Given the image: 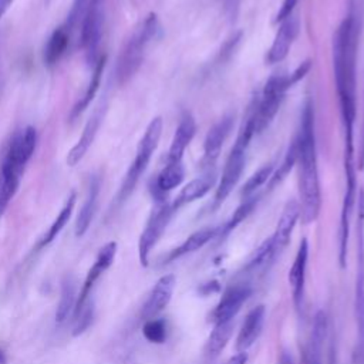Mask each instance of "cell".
<instances>
[{
	"label": "cell",
	"mask_w": 364,
	"mask_h": 364,
	"mask_svg": "<svg viewBox=\"0 0 364 364\" xmlns=\"http://www.w3.org/2000/svg\"><path fill=\"white\" fill-rule=\"evenodd\" d=\"M360 14L351 7L333 36V73L344 132V164H354V124L357 117V54Z\"/></svg>",
	"instance_id": "6da1fadb"
},
{
	"label": "cell",
	"mask_w": 364,
	"mask_h": 364,
	"mask_svg": "<svg viewBox=\"0 0 364 364\" xmlns=\"http://www.w3.org/2000/svg\"><path fill=\"white\" fill-rule=\"evenodd\" d=\"M297 149V189L300 218L303 223L314 222L321 209V191L317 169L316 134H314V109L310 100L303 107L300 128L294 138Z\"/></svg>",
	"instance_id": "7a4b0ae2"
},
{
	"label": "cell",
	"mask_w": 364,
	"mask_h": 364,
	"mask_svg": "<svg viewBox=\"0 0 364 364\" xmlns=\"http://www.w3.org/2000/svg\"><path fill=\"white\" fill-rule=\"evenodd\" d=\"M310 70V61L301 63L293 73L273 75L267 80L260 98L253 100L250 107L253 112V125H255V135L262 134L273 121L280 105L284 100L286 92L300 81Z\"/></svg>",
	"instance_id": "3957f363"
},
{
	"label": "cell",
	"mask_w": 364,
	"mask_h": 364,
	"mask_svg": "<svg viewBox=\"0 0 364 364\" xmlns=\"http://www.w3.org/2000/svg\"><path fill=\"white\" fill-rule=\"evenodd\" d=\"M158 31L159 23L154 13L148 14L132 31V34L124 44L117 61L115 74L117 81L119 84L128 82L139 70L146 54V48L151 44V41L156 37Z\"/></svg>",
	"instance_id": "277c9868"
},
{
	"label": "cell",
	"mask_w": 364,
	"mask_h": 364,
	"mask_svg": "<svg viewBox=\"0 0 364 364\" xmlns=\"http://www.w3.org/2000/svg\"><path fill=\"white\" fill-rule=\"evenodd\" d=\"M255 136V125H253V112L252 107L249 105L247 115L245 117V121L242 122V127L239 129V134L236 136V141L226 158L222 176L219 181V185L215 192V199H213V206L218 208L220 206L226 198L230 195L233 188L237 185L242 172L245 169L246 164V154L249 144L252 138Z\"/></svg>",
	"instance_id": "5b68a950"
},
{
	"label": "cell",
	"mask_w": 364,
	"mask_h": 364,
	"mask_svg": "<svg viewBox=\"0 0 364 364\" xmlns=\"http://www.w3.org/2000/svg\"><path fill=\"white\" fill-rule=\"evenodd\" d=\"M162 118L161 117H155L151 119V122L148 124L134 156V161L131 162L124 181L121 183V188L118 191V196H117V202L122 203L124 200H127L129 198V195L134 192L135 186L138 185L141 176L144 175V172L146 171L151 158L154 155V152L158 148L161 135H162Z\"/></svg>",
	"instance_id": "8992f818"
},
{
	"label": "cell",
	"mask_w": 364,
	"mask_h": 364,
	"mask_svg": "<svg viewBox=\"0 0 364 364\" xmlns=\"http://www.w3.org/2000/svg\"><path fill=\"white\" fill-rule=\"evenodd\" d=\"M37 145V132L33 127H26L20 131L9 145L3 165L1 181L18 183L21 181L26 165L31 159Z\"/></svg>",
	"instance_id": "52a82bcc"
},
{
	"label": "cell",
	"mask_w": 364,
	"mask_h": 364,
	"mask_svg": "<svg viewBox=\"0 0 364 364\" xmlns=\"http://www.w3.org/2000/svg\"><path fill=\"white\" fill-rule=\"evenodd\" d=\"M354 314L357 321L358 341L355 354L364 351V189L358 195L357 219V273L354 287Z\"/></svg>",
	"instance_id": "ba28073f"
},
{
	"label": "cell",
	"mask_w": 364,
	"mask_h": 364,
	"mask_svg": "<svg viewBox=\"0 0 364 364\" xmlns=\"http://www.w3.org/2000/svg\"><path fill=\"white\" fill-rule=\"evenodd\" d=\"M173 213L175 210L171 203H168L166 200L156 202V206L152 210L138 242V256L144 267L149 264V253L164 235Z\"/></svg>",
	"instance_id": "9c48e42d"
},
{
	"label": "cell",
	"mask_w": 364,
	"mask_h": 364,
	"mask_svg": "<svg viewBox=\"0 0 364 364\" xmlns=\"http://www.w3.org/2000/svg\"><path fill=\"white\" fill-rule=\"evenodd\" d=\"M115 255H117V242H108L107 245H104L92 266L90 267V270L87 272V276L84 279V283H82V287L80 290V294L77 297V301H75V307H74V317L84 309V306L88 303V297L91 296V291H92V287L94 284L97 283V280L102 276V273L112 264L114 259H115Z\"/></svg>",
	"instance_id": "30bf717a"
},
{
	"label": "cell",
	"mask_w": 364,
	"mask_h": 364,
	"mask_svg": "<svg viewBox=\"0 0 364 364\" xmlns=\"http://www.w3.org/2000/svg\"><path fill=\"white\" fill-rule=\"evenodd\" d=\"M250 294H252V287L246 283H237L228 287L223 296L220 297L219 303L213 309L210 314V321L213 324L232 321Z\"/></svg>",
	"instance_id": "8fae6325"
},
{
	"label": "cell",
	"mask_w": 364,
	"mask_h": 364,
	"mask_svg": "<svg viewBox=\"0 0 364 364\" xmlns=\"http://www.w3.org/2000/svg\"><path fill=\"white\" fill-rule=\"evenodd\" d=\"M299 30H300V21L294 13L279 23V28L276 31L273 43L266 54L267 64H277L287 57L299 34Z\"/></svg>",
	"instance_id": "7c38bea8"
},
{
	"label": "cell",
	"mask_w": 364,
	"mask_h": 364,
	"mask_svg": "<svg viewBox=\"0 0 364 364\" xmlns=\"http://www.w3.org/2000/svg\"><path fill=\"white\" fill-rule=\"evenodd\" d=\"M232 127H233V118L230 115H226L220 118L206 134V138L203 142V156L200 159V168L203 169V172L215 171L213 169L215 164L220 155V149Z\"/></svg>",
	"instance_id": "4fadbf2b"
},
{
	"label": "cell",
	"mask_w": 364,
	"mask_h": 364,
	"mask_svg": "<svg viewBox=\"0 0 364 364\" xmlns=\"http://www.w3.org/2000/svg\"><path fill=\"white\" fill-rule=\"evenodd\" d=\"M175 284L176 277L173 274H165L156 280L141 311V317L144 320L155 318V316L159 314L169 304L175 290Z\"/></svg>",
	"instance_id": "5bb4252c"
},
{
	"label": "cell",
	"mask_w": 364,
	"mask_h": 364,
	"mask_svg": "<svg viewBox=\"0 0 364 364\" xmlns=\"http://www.w3.org/2000/svg\"><path fill=\"white\" fill-rule=\"evenodd\" d=\"M307 259H309V243L306 239H301L299 243L297 253L294 256L293 264L289 270V284L291 287L293 303L297 310L303 307L304 299V284H306V270H307Z\"/></svg>",
	"instance_id": "9a60e30c"
},
{
	"label": "cell",
	"mask_w": 364,
	"mask_h": 364,
	"mask_svg": "<svg viewBox=\"0 0 364 364\" xmlns=\"http://www.w3.org/2000/svg\"><path fill=\"white\" fill-rule=\"evenodd\" d=\"M328 320L323 310H318L313 320L309 341L303 351V364H323V346L327 336Z\"/></svg>",
	"instance_id": "2e32d148"
},
{
	"label": "cell",
	"mask_w": 364,
	"mask_h": 364,
	"mask_svg": "<svg viewBox=\"0 0 364 364\" xmlns=\"http://www.w3.org/2000/svg\"><path fill=\"white\" fill-rule=\"evenodd\" d=\"M299 219H300L299 202L294 200V199L287 200L283 210H282V215L277 220L276 229H274L273 235L270 236L277 255H280L286 249V246L289 245L290 237H291V232H293Z\"/></svg>",
	"instance_id": "e0dca14e"
},
{
	"label": "cell",
	"mask_w": 364,
	"mask_h": 364,
	"mask_svg": "<svg viewBox=\"0 0 364 364\" xmlns=\"http://www.w3.org/2000/svg\"><path fill=\"white\" fill-rule=\"evenodd\" d=\"M104 112H105V105L98 107L92 112L90 119L87 121V124H85V127L82 129L81 136L78 138L77 144L70 149V152L67 155V165L68 166H75L85 156V154L88 152L90 146L92 145V142H94V139L97 136L98 128H100L101 121L104 118Z\"/></svg>",
	"instance_id": "ac0fdd59"
},
{
	"label": "cell",
	"mask_w": 364,
	"mask_h": 364,
	"mask_svg": "<svg viewBox=\"0 0 364 364\" xmlns=\"http://www.w3.org/2000/svg\"><path fill=\"white\" fill-rule=\"evenodd\" d=\"M196 134V122L195 118L186 112L182 115L173 138L171 141V146L168 151V156H166V162L168 164H182V158L183 154L186 151V148L189 146L191 141L193 139Z\"/></svg>",
	"instance_id": "d6986e66"
},
{
	"label": "cell",
	"mask_w": 364,
	"mask_h": 364,
	"mask_svg": "<svg viewBox=\"0 0 364 364\" xmlns=\"http://www.w3.org/2000/svg\"><path fill=\"white\" fill-rule=\"evenodd\" d=\"M101 28H102V18L97 4L94 0L90 4V9L84 17L82 28H81V46L88 58L94 60L100 40H101Z\"/></svg>",
	"instance_id": "ffe728a7"
},
{
	"label": "cell",
	"mask_w": 364,
	"mask_h": 364,
	"mask_svg": "<svg viewBox=\"0 0 364 364\" xmlns=\"http://www.w3.org/2000/svg\"><path fill=\"white\" fill-rule=\"evenodd\" d=\"M216 182V172L215 171H206L203 172V175L189 181L178 193V196L175 198V200L171 203L173 210L176 212L178 209H181L182 206L195 202L196 199L203 198L210 188H213Z\"/></svg>",
	"instance_id": "44dd1931"
},
{
	"label": "cell",
	"mask_w": 364,
	"mask_h": 364,
	"mask_svg": "<svg viewBox=\"0 0 364 364\" xmlns=\"http://www.w3.org/2000/svg\"><path fill=\"white\" fill-rule=\"evenodd\" d=\"M264 314H266V309L263 304L253 307L247 313V316L245 317L242 327L239 330L237 338H236V350L237 351H246L259 338L263 324H264Z\"/></svg>",
	"instance_id": "7402d4cb"
},
{
	"label": "cell",
	"mask_w": 364,
	"mask_h": 364,
	"mask_svg": "<svg viewBox=\"0 0 364 364\" xmlns=\"http://www.w3.org/2000/svg\"><path fill=\"white\" fill-rule=\"evenodd\" d=\"M218 235H219V228H215V226H206V228H202V229L193 232L178 247L172 249L166 255V257L164 259V263H171L182 256H186L189 253L199 250L200 247H203L208 242H210Z\"/></svg>",
	"instance_id": "603a6c76"
},
{
	"label": "cell",
	"mask_w": 364,
	"mask_h": 364,
	"mask_svg": "<svg viewBox=\"0 0 364 364\" xmlns=\"http://www.w3.org/2000/svg\"><path fill=\"white\" fill-rule=\"evenodd\" d=\"M185 178L183 164H165L162 171L155 179V196L156 202L165 200V195L173 188L179 186Z\"/></svg>",
	"instance_id": "cb8c5ba5"
},
{
	"label": "cell",
	"mask_w": 364,
	"mask_h": 364,
	"mask_svg": "<svg viewBox=\"0 0 364 364\" xmlns=\"http://www.w3.org/2000/svg\"><path fill=\"white\" fill-rule=\"evenodd\" d=\"M98 193H100V181H98V178H94L90 183L85 202H84L82 208L80 209V213L75 220V236L77 237L82 236L91 225V220H92L95 209H97Z\"/></svg>",
	"instance_id": "d4e9b609"
},
{
	"label": "cell",
	"mask_w": 364,
	"mask_h": 364,
	"mask_svg": "<svg viewBox=\"0 0 364 364\" xmlns=\"http://www.w3.org/2000/svg\"><path fill=\"white\" fill-rule=\"evenodd\" d=\"M68 43H70L68 30L65 27L55 28L44 46V53H43L44 64L48 67L57 64L61 60V57L65 54Z\"/></svg>",
	"instance_id": "484cf974"
},
{
	"label": "cell",
	"mask_w": 364,
	"mask_h": 364,
	"mask_svg": "<svg viewBox=\"0 0 364 364\" xmlns=\"http://www.w3.org/2000/svg\"><path fill=\"white\" fill-rule=\"evenodd\" d=\"M277 252L274 249L273 240L272 237H267L266 240H263L260 243V246L253 252V255L250 256V259L247 260V263L245 264V273L246 274H255L257 272L264 270L266 267H269L273 260L277 257Z\"/></svg>",
	"instance_id": "4316f807"
},
{
	"label": "cell",
	"mask_w": 364,
	"mask_h": 364,
	"mask_svg": "<svg viewBox=\"0 0 364 364\" xmlns=\"http://www.w3.org/2000/svg\"><path fill=\"white\" fill-rule=\"evenodd\" d=\"M233 333V320L215 324L212 333L205 344V354L208 358H216L229 343Z\"/></svg>",
	"instance_id": "83f0119b"
},
{
	"label": "cell",
	"mask_w": 364,
	"mask_h": 364,
	"mask_svg": "<svg viewBox=\"0 0 364 364\" xmlns=\"http://www.w3.org/2000/svg\"><path fill=\"white\" fill-rule=\"evenodd\" d=\"M75 200H77V193L75 192H71L64 203V206L61 208L60 213L57 215V218L54 219V222L51 223V226L48 228V230L44 233V236L41 237V240L38 242V249L47 246L48 243H51L58 235L60 232L65 228L67 222L70 220L71 215H73V210H74V206H75Z\"/></svg>",
	"instance_id": "f1b7e54d"
},
{
	"label": "cell",
	"mask_w": 364,
	"mask_h": 364,
	"mask_svg": "<svg viewBox=\"0 0 364 364\" xmlns=\"http://www.w3.org/2000/svg\"><path fill=\"white\" fill-rule=\"evenodd\" d=\"M104 67H105V55L100 57L95 63V67H94V71L91 74V80L88 82V87L84 92V95L80 98V101L74 105L73 111H71V119L77 118L92 101V98L95 97L98 88H100V84H101V77H102V71H104Z\"/></svg>",
	"instance_id": "f546056e"
},
{
	"label": "cell",
	"mask_w": 364,
	"mask_h": 364,
	"mask_svg": "<svg viewBox=\"0 0 364 364\" xmlns=\"http://www.w3.org/2000/svg\"><path fill=\"white\" fill-rule=\"evenodd\" d=\"M75 282L71 276H67L61 283V296L55 311L57 323H63L68 317L71 310L75 307Z\"/></svg>",
	"instance_id": "4dcf8cb0"
},
{
	"label": "cell",
	"mask_w": 364,
	"mask_h": 364,
	"mask_svg": "<svg viewBox=\"0 0 364 364\" xmlns=\"http://www.w3.org/2000/svg\"><path fill=\"white\" fill-rule=\"evenodd\" d=\"M259 195H253L250 198H246L242 200V203L236 208V210L232 213V216L229 218V220L219 228V236H226L229 235L233 229H236L256 208L257 202H259Z\"/></svg>",
	"instance_id": "1f68e13d"
},
{
	"label": "cell",
	"mask_w": 364,
	"mask_h": 364,
	"mask_svg": "<svg viewBox=\"0 0 364 364\" xmlns=\"http://www.w3.org/2000/svg\"><path fill=\"white\" fill-rule=\"evenodd\" d=\"M273 175V164H266L263 165L260 169H257L243 185V188L240 189V196L242 199L250 198L253 195H256L257 189L260 186H263Z\"/></svg>",
	"instance_id": "d6a6232c"
},
{
	"label": "cell",
	"mask_w": 364,
	"mask_h": 364,
	"mask_svg": "<svg viewBox=\"0 0 364 364\" xmlns=\"http://www.w3.org/2000/svg\"><path fill=\"white\" fill-rule=\"evenodd\" d=\"M296 158H297V149H296V144L293 141L291 145L289 146L282 164L279 165V169L276 172H273L272 178L269 179V188L270 189H273L277 183H280L289 175L293 165H296Z\"/></svg>",
	"instance_id": "836d02e7"
},
{
	"label": "cell",
	"mask_w": 364,
	"mask_h": 364,
	"mask_svg": "<svg viewBox=\"0 0 364 364\" xmlns=\"http://www.w3.org/2000/svg\"><path fill=\"white\" fill-rule=\"evenodd\" d=\"M144 337L152 344H162L166 340V323L162 318L145 320L142 326Z\"/></svg>",
	"instance_id": "e575fe53"
},
{
	"label": "cell",
	"mask_w": 364,
	"mask_h": 364,
	"mask_svg": "<svg viewBox=\"0 0 364 364\" xmlns=\"http://www.w3.org/2000/svg\"><path fill=\"white\" fill-rule=\"evenodd\" d=\"M92 314H94L92 306L90 303H87L84 306V309L74 317L75 318V327H74V331H73L74 336H78V334L84 333L88 328V326L92 321Z\"/></svg>",
	"instance_id": "d590c367"
},
{
	"label": "cell",
	"mask_w": 364,
	"mask_h": 364,
	"mask_svg": "<svg viewBox=\"0 0 364 364\" xmlns=\"http://www.w3.org/2000/svg\"><path fill=\"white\" fill-rule=\"evenodd\" d=\"M297 3H299V0H283L282 6H280V9H279V11H277V14L274 17V23L279 24L280 21H283L284 18L291 16L294 9H296V6H297Z\"/></svg>",
	"instance_id": "8d00e7d4"
},
{
	"label": "cell",
	"mask_w": 364,
	"mask_h": 364,
	"mask_svg": "<svg viewBox=\"0 0 364 364\" xmlns=\"http://www.w3.org/2000/svg\"><path fill=\"white\" fill-rule=\"evenodd\" d=\"M246 363H247L246 351H237V354L230 357L226 364H246Z\"/></svg>",
	"instance_id": "74e56055"
},
{
	"label": "cell",
	"mask_w": 364,
	"mask_h": 364,
	"mask_svg": "<svg viewBox=\"0 0 364 364\" xmlns=\"http://www.w3.org/2000/svg\"><path fill=\"white\" fill-rule=\"evenodd\" d=\"M220 289V286H219V283L218 282H209V283H206V284H202L200 286V293H203V294H209V293H215V291H218Z\"/></svg>",
	"instance_id": "f35d334b"
},
{
	"label": "cell",
	"mask_w": 364,
	"mask_h": 364,
	"mask_svg": "<svg viewBox=\"0 0 364 364\" xmlns=\"http://www.w3.org/2000/svg\"><path fill=\"white\" fill-rule=\"evenodd\" d=\"M277 364H293V358H291V354L289 351H282L280 353V357L277 360Z\"/></svg>",
	"instance_id": "ab89813d"
},
{
	"label": "cell",
	"mask_w": 364,
	"mask_h": 364,
	"mask_svg": "<svg viewBox=\"0 0 364 364\" xmlns=\"http://www.w3.org/2000/svg\"><path fill=\"white\" fill-rule=\"evenodd\" d=\"M14 0H0V18L4 16V13L10 9Z\"/></svg>",
	"instance_id": "60d3db41"
},
{
	"label": "cell",
	"mask_w": 364,
	"mask_h": 364,
	"mask_svg": "<svg viewBox=\"0 0 364 364\" xmlns=\"http://www.w3.org/2000/svg\"><path fill=\"white\" fill-rule=\"evenodd\" d=\"M7 363V357L6 353L3 351V348H0V364H6Z\"/></svg>",
	"instance_id": "b9f144b4"
}]
</instances>
